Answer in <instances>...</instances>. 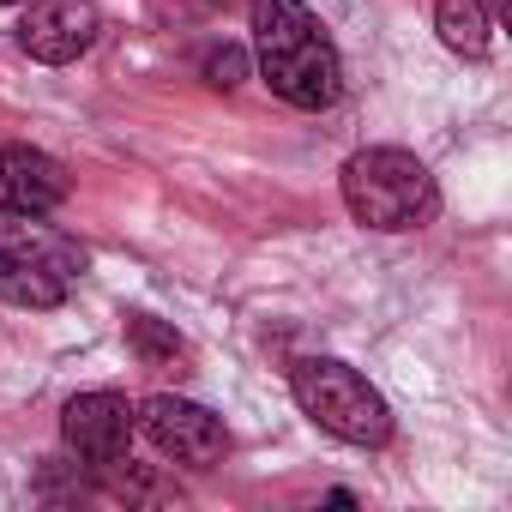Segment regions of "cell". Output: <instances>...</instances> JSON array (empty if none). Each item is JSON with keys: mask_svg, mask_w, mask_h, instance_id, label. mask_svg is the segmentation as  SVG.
Here are the masks:
<instances>
[{"mask_svg": "<svg viewBox=\"0 0 512 512\" xmlns=\"http://www.w3.org/2000/svg\"><path fill=\"white\" fill-rule=\"evenodd\" d=\"M247 25H253V61L272 97L290 109H332L344 91V61L326 37V25L302 7V0H247Z\"/></svg>", "mask_w": 512, "mask_h": 512, "instance_id": "1", "label": "cell"}, {"mask_svg": "<svg viewBox=\"0 0 512 512\" xmlns=\"http://www.w3.org/2000/svg\"><path fill=\"white\" fill-rule=\"evenodd\" d=\"M338 187H344L350 217H356L362 229H386V235H392V229H422V223L434 217V205H440L428 163H422L416 151H398V145H368V151H356V157L344 163Z\"/></svg>", "mask_w": 512, "mask_h": 512, "instance_id": "2", "label": "cell"}, {"mask_svg": "<svg viewBox=\"0 0 512 512\" xmlns=\"http://www.w3.org/2000/svg\"><path fill=\"white\" fill-rule=\"evenodd\" d=\"M290 392H296L302 416L320 422L332 440H350V446H386V440H392V410H386V398H380L350 362L308 356V362L290 368Z\"/></svg>", "mask_w": 512, "mask_h": 512, "instance_id": "3", "label": "cell"}, {"mask_svg": "<svg viewBox=\"0 0 512 512\" xmlns=\"http://www.w3.org/2000/svg\"><path fill=\"white\" fill-rule=\"evenodd\" d=\"M133 416H139L145 440H151L163 458H175V464L205 470V464H223V458H229V428H223V416H211V410L193 404V398L157 392V398H145Z\"/></svg>", "mask_w": 512, "mask_h": 512, "instance_id": "4", "label": "cell"}, {"mask_svg": "<svg viewBox=\"0 0 512 512\" xmlns=\"http://www.w3.org/2000/svg\"><path fill=\"white\" fill-rule=\"evenodd\" d=\"M103 19L91 0H31L25 19H19V49L43 67H67L97 43Z\"/></svg>", "mask_w": 512, "mask_h": 512, "instance_id": "5", "label": "cell"}, {"mask_svg": "<svg viewBox=\"0 0 512 512\" xmlns=\"http://www.w3.org/2000/svg\"><path fill=\"white\" fill-rule=\"evenodd\" d=\"M133 428H139V416H133V404H127L121 392H79V398H67V410H61V440H67L85 464H115V458H127Z\"/></svg>", "mask_w": 512, "mask_h": 512, "instance_id": "6", "label": "cell"}, {"mask_svg": "<svg viewBox=\"0 0 512 512\" xmlns=\"http://www.w3.org/2000/svg\"><path fill=\"white\" fill-rule=\"evenodd\" d=\"M67 199V169L49 151L31 145H0V211H25V217H49Z\"/></svg>", "mask_w": 512, "mask_h": 512, "instance_id": "7", "label": "cell"}, {"mask_svg": "<svg viewBox=\"0 0 512 512\" xmlns=\"http://www.w3.org/2000/svg\"><path fill=\"white\" fill-rule=\"evenodd\" d=\"M0 253H19V260H37L49 272H61L67 284L85 278V247L61 229H49L43 217H25V211H0Z\"/></svg>", "mask_w": 512, "mask_h": 512, "instance_id": "8", "label": "cell"}, {"mask_svg": "<svg viewBox=\"0 0 512 512\" xmlns=\"http://www.w3.org/2000/svg\"><path fill=\"white\" fill-rule=\"evenodd\" d=\"M67 290H73V284H67L61 272H49V266H37V260H19V253H0V302H7V308L43 314V308H61Z\"/></svg>", "mask_w": 512, "mask_h": 512, "instance_id": "9", "label": "cell"}, {"mask_svg": "<svg viewBox=\"0 0 512 512\" xmlns=\"http://www.w3.org/2000/svg\"><path fill=\"white\" fill-rule=\"evenodd\" d=\"M434 31L464 61L488 55V13H482V0H440V7H434Z\"/></svg>", "mask_w": 512, "mask_h": 512, "instance_id": "10", "label": "cell"}, {"mask_svg": "<svg viewBox=\"0 0 512 512\" xmlns=\"http://www.w3.org/2000/svg\"><path fill=\"white\" fill-rule=\"evenodd\" d=\"M127 350L145 362V368H169V362H181V332H169L163 320H151V314H127Z\"/></svg>", "mask_w": 512, "mask_h": 512, "instance_id": "11", "label": "cell"}, {"mask_svg": "<svg viewBox=\"0 0 512 512\" xmlns=\"http://www.w3.org/2000/svg\"><path fill=\"white\" fill-rule=\"evenodd\" d=\"M205 79H211L217 91H235V85L247 79V49H235V43L211 49V55H205Z\"/></svg>", "mask_w": 512, "mask_h": 512, "instance_id": "12", "label": "cell"}, {"mask_svg": "<svg viewBox=\"0 0 512 512\" xmlns=\"http://www.w3.org/2000/svg\"><path fill=\"white\" fill-rule=\"evenodd\" d=\"M494 13H500V19H512V0H494Z\"/></svg>", "mask_w": 512, "mask_h": 512, "instance_id": "13", "label": "cell"}, {"mask_svg": "<svg viewBox=\"0 0 512 512\" xmlns=\"http://www.w3.org/2000/svg\"><path fill=\"white\" fill-rule=\"evenodd\" d=\"M0 7H13V0H0Z\"/></svg>", "mask_w": 512, "mask_h": 512, "instance_id": "14", "label": "cell"}]
</instances>
